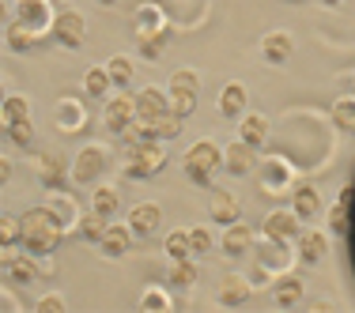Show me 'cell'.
Here are the masks:
<instances>
[{
	"mask_svg": "<svg viewBox=\"0 0 355 313\" xmlns=\"http://www.w3.org/2000/svg\"><path fill=\"white\" fill-rule=\"evenodd\" d=\"M159 223H163V208L151 204V200H144V204H132L129 211V226L137 238H151V234L159 231Z\"/></svg>",
	"mask_w": 355,
	"mask_h": 313,
	"instance_id": "cell-14",
	"label": "cell"
},
{
	"mask_svg": "<svg viewBox=\"0 0 355 313\" xmlns=\"http://www.w3.org/2000/svg\"><path fill=\"white\" fill-rule=\"evenodd\" d=\"M253 163H257V147H250L246 140H234L223 147V170L234 174V177H246L253 170Z\"/></svg>",
	"mask_w": 355,
	"mask_h": 313,
	"instance_id": "cell-11",
	"label": "cell"
},
{
	"mask_svg": "<svg viewBox=\"0 0 355 313\" xmlns=\"http://www.w3.org/2000/svg\"><path fill=\"white\" fill-rule=\"evenodd\" d=\"M246 102H250V95H246L242 83H223V91H219V98H216V109L234 121V117L246 114Z\"/></svg>",
	"mask_w": 355,
	"mask_h": 313,
	"instance_id": "cell-21",
	"label": "cell"
},
{
	"mask_svg": "<svg viewBox=\"0 0 355 313\" xmlns=\"http://www.w3.org/2000/svg\"><path fill=\"white\" fill-rule=\"evenodd\" d=\"M352 95H355V80H352Z\"/></svg>",
	"mask_w": 355,
	"mask_h": 313,
	"instance_id": "cell-47",
	"label": "cell"
},
{
	"mask_svg": "<svg viewBox=\"0 0 355 313\" xmlns=\"http://www.w3.org/2000/svg\"><path fill=\"white\" fill-rule=\"evenodd\" d=\"M276 306H299V302H302V279L299 276H280V279H276Z\"/></svg>",
	"mask_w": 355,
	"mask_h": 313,
	"instance_id": "cell-30",
	"label": "cell"
},
{
	"mask_svg": "<svg viewBox=\"0 0 355 313\" xmlns=\"http://www.w3.org/2000/svg\"><path fill=\"white\" fill-rule=\"evenodd\" d=\"M0 117H4V125H15V121H27L31 117V102L23 95H8L4 106H0Z\"/></svg>",
	"mask_w": 355,
	"mask_h": 313,
	"instance_id": "cell-34",
	"label": "cell"
},
{
	"mask_svg": "<svg viewBox=\"0 0 355 313\" xmlns=\"http://www.w3.org/2000/svg\"><path fill=\"white\" fill-rule=\"evenodd\" d=\"M4 136L15 143V147H31V140H35V125L27 121H15V125H4Z\"/></svg>",
	"mask_w": 355,
	"mask_h": 313,
	"instance_id": "cell-38",
	"label": "cell"
},
{
	"mask_svg": "<svg viewBox=\"0 0 355 313\" xmlns=\"http://www.w3.org/2000/svg\"><path fill=\"white\" fill-rule=\"evenodd\" d=\"M189 238H193V253H208L216 245V238H212V231H208V226H193Z\"/></svg>",
	"mask_w": 355,
	"mask_h": 313,
	"instance_id": "cell-43",
	"label": "cell"
},
{
	"mask_svg": "<svg viewBox=\"0 0 355 313\" xmlns=\"http://www.w3.org/2000/svg\"><path fill=\"white\" fill-rule=\"evenodd\" d=\"M329 231H333L336 238H348V231H352V189H340L336 204L329 208Z\"/></svg>",
	"mask_w": 355,
	"mask_h": 313,
	"instance_id": "cell-26",
	"label": "cell"
},
{
	"mask_svg": "<svg viewBox=\"0 0 355 313\" xmlns=\"http://www.w3.org/2000/svg\"><path fill=\"white\" fill-rule=\"evenodd\" d=\"M166 166V151L163 140H132L129 143V159H125V174L144 181V177H155Z\"/></svg>",
	"mask_w": 355,
	"mask_h": 313,
	"instance_id": "cell-3",
	"label": "cell"
},
{
	"mask_svg": "<svg viewBox=\"0 0 355 313\" xmlns=\"http://www.w3.org/2000/svg\"><path fill=\"white\" fill-rule=\"evenodd\" d=\"M140 310L144 313H166L171 310V294H166L163 287H148V291L140 294Z\"/></svg>",
	"mask_w": 355,
	"mask_h": 313,
	"instance_id": "cell-35",
	"label": "cell"
},
{
	"mask_svg": "<svg viewBox=\"0 0 355 313\" xmlns=\"http://www.w3.org/2000/svg\"><path fill=\"white\" fill-rule=\"evenodd\" d=\"M159 30H171L166 15L159 12V4H144L140 12H137V38L140 35H159Z\"/></svg>",
	"mask_w": 355,
	"mask_h": 313,
	"instance_id": "cell-28",
	"label": "cell"
},
{
	"mask_svg": "<svg viewBox=\"0 0 355 313\" xmlns=\"http://www.w3.org/2000/svg\"><path fill=\"white\" fill-rule=\"evenodd\" d=\"M103 121H106L110 132L125 136V132H129V125L137 121V95H114V98H106Z\"/></svg>",
	"mask_w": 355,
	"mask_h": 313,
	"instance_id": "cell-7",
	"label": "cell"
},
{
	"mask_svg": "<svg viewBox=\"0 0 355 313\" xmlns=\"http://www.w3.org/2000/svg\"><path fill=\"white\" fill-rule=\"evenodd\" d=\"M333 125L344 132H355V95H340L333 102Z\"/></svg>",
	"mask_w": 355,
	"mask_h": 313,
	"instance_id": "cell-32",
	"label": "cell"
},
{
	"mask_svg": "<svg viewBox=\"0 0 355 313\" xmlns=\"http://www.w3.org/2000/svg\"><path fill=\"white\" fill-rule=\"evenodd\" d=\"M35 313H64V298L61 294H42L35 302Z\"/></svg>",
	"mask_w": 355,
	"mask_h": 313,
	"instance_id": "cell-44",
	"label": "cell"
},
{
	"mask_svg": "<svg viewBox=\"0 0 355 313\" xmlns=\"http://www.w3.org/2000/svg\"><path fill=\"white\" fill-rule=\"evenodd\" d=\"M166 109H171V95H166V91H159V87L137 91V117L140 121H151V117L166 114Z\"/></svg>",
	"mask_w": 355,
	"mask_h": 313,
	"instance_id": "cell-22",
	"label": "cell"
},
{
	"mask_svg": "<svg viewBox=\"0 0 355 313\" xmlns=\"http://www.w3.org/2000/svg\"><path fill=\"white\" fill-rule=\"evenodd\" d=\"M106 69H110V75H114V87H129V83H132V61L125 53L110 57Z\"/></svg>",
	"mask_w": 355,
	"mask_h": 313,
	"instance_id": "cell-36",
	"label": "cell"
},
{
	"mask_svg": "<svg viewBox=\"0 0 355 313\" xmlns=\"http://www.w3.org/2000/svg\"><path fill=\"white\" fill-rule=\"evenodd\" d=\"M261 185H265L268 197H280V193H287V185H291V166L284 163V159H265L261 163Z\"/></svg>",
	"mask_w": 355,
	"mask_h": 313,
	"instance_id": "cell-15",
	"label": "cell"
},
{
	"mask_svg": "<svg viewBox=\"0 0 355 313\" xmlns=\"http://www.w3.org/2000/svg\"><path fill=\"white\" fill-rule=\"evenodd\" d=\"M295 245H299L302 265H318V260H325V253H329V238L321 231H314V226H302V234L295 238Z\"/></svg>",
	"mask_w": 355,
	"mask_h": 313,
	"instance_id": "cell-18",
	"label": "cell"
},
{
	"mask_svg": "<svg viewBox=\"0 0 355 313\" xmlns=\"http://www.w3.org/2000/svg\"><path fill=\"white\" fill-rule=\"evenodd\" d=\"M265 238L268 242H280V245H287V242H295L302 234V219L295 215V208H276V211H268L265 215Z\"/></svg>",
	"mask_w": 355,
	"mask_h": 313,
	"instance_id": "cell-6",
	"label": "cell"
},
{
	"mask_svg": "<svg viewBox=\"0 0 355 313\" xmlns=\"http://www.w3.org/2000/svg\"><path fill=\"white\" fill-rule=\"evenodd\" d=\"M69 174H72V166L64 163L61 151H42V155H38V177H42L46 189H61Z\"/></svg>",
	"mask_w": 355,
	"mask_h": 313,
	"instance_id": "cell-13",
	"label": "cell"
},
{
	"mask_svg": "<svg viewBox=\"0 0 355 313\" xmlns=\"http://www.w3.org/2000/svg\"><path fill=\"white\" fill-rule=\"evenodd\" d=\"M98 4H117V0H98Z\"/></svg>",
	"mask_w": 355,
	"mask_h": 313,
	"instance_id": "cell-46",
	"label": "cell"
},
{
	"mask_svg": "<svg viewBox=\"0 0 355 313\" xmlns=\"http://www.w3.org/2000/svg\"><path fill=\"white\" fill-rule=\"evenodd\" d=\"M321 4H329V8H336V4H344V0H321Z\"/></svg>",
	"mask_w": 355,
	"mask_h": 313,
	"instance_id": "cell-45",
	"label": "cell"
},
{
	"mask_svg": "<svg viewBox=\"0 0 355 313\" xmlns=\"http://www.w3.org/2000/svg\"><path fill=\"white\" fill-rule=\"evenodd\" d=\"M166 257L171 260H189L193 257V238H189V231H171L166 234Z\"/></svg>",
	"mask_w": 355,
	"mask_h": 313,
	"instance_id": "cell-33",
	"label": "cell"
},
{
	"mask_svg": "<svg viewBox=\"0 0 355 313\" xmlns=\"http://www.w3.org/2000/svg\"><path fill=\"white\" fill-rule=\"evenodd\" d=\"M103 170H106V151L98 147V143H87L72 163V181L76 185H91V181L103 177Z\"/></svg>",
	"mask_w": 355,
	"mask_h": 313,
	"instance_id": "cell-8",
	"label": "cell"
},
{
	"mask_svg": "<svg viewBox=\"0 0 355 313\" xmlns=\"http://www.w3.org/2000/svg\"><path fill=\"white\" fill-rule=\"evenodd\" d=\"M239 140H246L250 147H265L268 143V117L265 114H242L239 117Z\"/></svg>",
	"mask_w": 355,
	"mask_h": 313,
	"instance_id": "cell-24",
	"label": "cell"
},
{
	"mask_svg": "<svg viewBox=\"0 0 355 313\" xmlns=\"http://www.w3.org/2000/svg\"><path fill=\"white\" fill-rule=\"evenodd\" d=\"M91 211H98L103 219H114L117 211H121V193H117L114 185H98L95 197H91Z\"/></svg>",
	"mask_w": 355,
	"mask_h": 313,
	"instance_id": "cell-29",
	"label": "cell"
},
{
	"mask_svg": "<svg viewBox=\"0 0 355 313\" xmlns=\"http://www.w3.org/2000/svg\"><path fill=\"white\" fill-rule=\"evenodd\" d=\"M291 208H295V215H299L302 223L318 219L321 215V193H318V185H306V181L295 185V189H291Z\"/></svg>",
	"mask_w": 355,
	"mask_h": 313,
	"instance_id": "cell-16",
	"label": "cell"
},
{
	"mask_svg": "<svg viewBox=\"0 0 355 313\" xmlns=\"http://www.w3.org/2000/svg\"><path fill=\"white\" fill-rule=\"evenodd\" d=\"M15 19L31 30L35 38H42L46 30H53V4L49 0H15Z\"/></svg>",
	"mask_w": 355,
	"mask_h": 313,
	"instance_id": "cell-5",
	"label": "cell"
},
{
	"mask_svg": "<svg viewBox=\"0 0 355 313\" xmlns=\"http://www.w3.org/2000/svg\"><path fill=\"white\" fill-rule=\"evenodd\" d=\"M4 42H8V49H15V53H27V49L35 46L38 38L31 35V30L23 27L19 19H12V23H8V27H4Z\"/></svg>",
	"mask_w": 355,
	"mask_h": 313,
	"instance_id": "cell-31",
	"label": "cell"
},
{
	"mask_svg": "<svg viewBox=\"0 0 355 313\" xmlns=\"http://www.w3.org/2000/svg\"><path fill=\"white\" fill-rule=\"evenodd\" d=\"M250 294H253L250 279L239 276V272L223 276V283H219V302H223V306H246Z\"/></svg>",
	"mask_w": 355,
	"mask_h": 313,
	"instance_id": "cell-25",
	"label": "cell"
},
{
	"mask_svg": "<svg viewBox=\"0 0 355 313\" xmlns=\"http://www.w3.org/2000/svg\"><path fill=\"white\" fill-rule=\"evenodd\" d=\"M19 238H23V223L15 215H4V219H0V245H4V249H12Z\"/></svg>",
	"mask_w": 355,
	"mask_h": 313,
	"instance_id": "cell-41",
	"label": "cell"
},
{
	"mask_svg": "<svg viewBox=\"0 0 355 313\" xmlns=\"http://www.w3.org/2000/svg\"><path fill=\"white\" fill-rule=\"evenodd\" d=\"M106 226H110V219H103L98 211H91V215H83V219H80V234H83V238H91V242L103 238Z\"/></svg>",
	"mask_w": 355,
	"mask_h": 313,
	"instance_id": "cell-40",
	"label": "cell"
},
{
	"mask_svg": "<svg viewBox=\"0 0 355 313\" xmlns=\"http://www.w3.org/2000/svg\"><path fill=\"white\" fill-rule=\"evenodd\" d=\"M219 249L227 253V257H246V253L253 249V231L246 223H231V226H223V238H219Z\"/></svg>",
	"mask_w": 355,
	"mask_h": 313,
	"instance_id": "cell-17",
	"label": "cell"
},
{
	"mask_svg": "<svg viewBox=\"0 0 355 313\" xmlns=\"http://www.w3.org/2000/svg\"><path fill=\"white\" fill-rule=\"evenodd\" d=\"M110 91H114V75H110V69H106V64H91V69L83 72V95L106 102Z\"/></svg>",
	"mask_w": 355,
	"mask_h": 313,
	"instance_id": "cell-23",
	"label": "cell"
},
{
	"mask_svg": "<svg viewBox=\"0 0 355 313\" xmlns=\"http://www.w3.org/2000/svg\"><path fill=\"white\" fill-rule=\"evenodd\" d=\"M49 208H53V215L61 219L64 226H69V223H76V219H80V215H76V204H72L69 197H57V200H49Z\"/></svg>",
	"mask_w": 355,
	"mask_h": 313,
	"instance_id": "cell-42",
	"label": "cell"
},
{
	"mask_svg": "<svg viewBox=\"0 0 355 313\" xmlns=\"http://www.w3.org/2000/svg\"><path fill=\"white\" fill-rule=\"evenodd\" d=\"M35 260H38V257H31L27 249H23V253L4 249V276H8V283H19V287H23V283H35L38 272H42Z\"/></svg>",
	"mask_w": 355,
	"mask_h": 313,
	"instance_id": "cell-10",
	"label": "cell"
},
{
	"mask_svg": "<svg viewBox=\"0 0 355 313\" xmlns=\"http://www.w3.org/2000/svg\"><path fill=\"white\" fill-rule=\"evenodd\" d=\"M166 95H171V109L182 117H189L197 109V98H200V75L193 69H178L166 83Z\"/></svg>",
	"mask_w": 355,
	"mask_h": 313,
	"instance_id": "cell-4",
	"label": "cell"
},
{
	"mask_svg": "<svg viewBox=\"0 0 355 313\" xmlns=\"http://www.w3.org/2000/svg\"><path fill=\"white\" fill-rule=\"evenodd\" d=\"M166 283H174V287H193L197 283V265H193V257L189 260H174V268H171V279Z\"/></svg>",
	"mask_w": 355,
	"mask_h": 313,
	"instance_id": "cell-37",
	"label": "cell"
},
{
	"mask_svg": "<svg viewBox=\"0 0 355 313\" xmlns=\"http://www.w3.org/2000/svg\"><path fill=\"white\" fill-rule=\"evenodd\" d=\"M208 215H212V223H219V226L239 223V219H242L239 197H234V193H227V189H212V200H208Z\"/></svg>",
	"mask_w": 355,
	"mask_h": 313,
	"instance_id": "cell-12",
	"label": "cell"
},
{
	"mask_svg": "<svg viewBox=\"0 0 355 313\" xmlns=\"http://www.w3.org/2000/svg\"><path fill=\"white\" fill-rule=\"evenodd\" d=\"M132 238H137V234H132L129 223H110L106 234L98 238V245H103L106 257H125V253L132 249Z\"/></svg>",
	"mask_w": 355,
	"mask_h": 313,
	"instance_id": "cell-20",
	"label": "cell"
},
{
	"mask_svg": "<svg viewBox=\"0 0 355 313\" xmlns=\"http://www.w3.org/2000/svg\"><path fill=\"white\" fill-rule=\"evenodd\" d=\"M291 53H295V38L287 35V30H268V35L261 38V57H265L268 64H287Z\"/></svg>",
	"mask_w": 355,
	"mask_h": 313,
	"instance_id": "cell-19",
	"label": "cell"
},
{
	"mask_svg": "<svg viewBox=\"0 0 355 313\" xmlns=\"http://www.w3.org/2000/svg\"><path fill=\"white\" fill-rule=\"evenodd\" d=\"M64 49H80L83 46V35H87V19L80 12H57L53 19V30H49Z\"/></svg>",
	"mask_w": 355,
	"mask_h": 313,
	"instance_id": "cell-9",
	"label": "cell"
},
{
	"mask_svg": "<svg viewBox=\"0 0 355 313\" xmlns=\"http://www.w3.org/2000/svg\"><path fill=\"white\" fill-rule=\"evenodd\" d=\"M166 42H171V30H159V35H140V53L148 57V61H155V57L166 49Z\"/></svg>",
	"mask_w": 355,
	"mask_h": 313,
	"instance_id": "cell-39",
	"label": "cell"
},
{
	"mask_svg": "<svg viewBox=\"0 0 355 313\" xmlns=\"http://www.w3.org/2000/svg\"><path fill=\"white\" fill-rule=\"evenodd\" d=\"M83 121H87L83 102H76V98H61V102H57V129L61 132H80Z\"/></svg>",
	"mask_w": 355,
	"mask_h": 313,
	"instance_id": "cell-27",
	"label": "cell"
},
{
	"mask_svg": "<svg viewBox=\"0 0 355 313\" xmlns=\"http://www.w3.org/2000/svg\"><path fill=\"white\" fill-rule=\"evenodd\" d=\"M19 223H23V238L19 245L31 253V257H53L57 249H61V238H64V223L53 215V208H31V211H23L19 215Z\"/></svg>",
	"mask_w": 355,
	"mask_h": 313,
	"instance_id": "cell-1",
	"label": "cell"
},
{
	"mask_svg": "<svg viewBox=\"0 0 355 313\" xmlns=\"http://www.w3.org/2000/svg\"><path fill=\"white\" fill-rule=\"evenodd\" d=\"M182 163H185V177L189 181H197V185H212V177L216 170H223V147L212 140H197L189 151L182 155Z\"/></svg>",
	"mask_w": 355,
	"mask_h": 313,
	"instance_id": "cell-2",
	"label": "cell"
}]
</instances>
